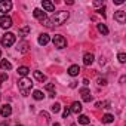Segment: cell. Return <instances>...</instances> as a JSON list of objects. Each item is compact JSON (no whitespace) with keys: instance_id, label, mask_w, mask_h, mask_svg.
<instances>
[{"instance_id":"1","label":"cell","mask_w":126,"mask_h":126,"mask_svg":"<svg viewBox=\"0 0 126 126\" xmlns=\"http://www.w3.org/2000/svg\"><path fill=\"white\" fill-rule=\"evenodd\" d=\"M68 16H70V14H68V12L61 11V12H56L52 18H46V19H43L42 22H43V25H46V27H55V25H61V24H64V22L68 19Z\"/></svg>"},{"instance_id":"2","label":"cell","mask_w":126,"mask_h":126,"mask_svg":"<svg viewBox=\"0 0 126 126\" xmlns=\"http://www.w3.org/2000/svg\"><path fill=\"white\" fill-rule=\"evenodd\" d=\"M18 88H19L21 94H22L24 96H27L28 92H30L31 88H33V82H31L30 79H27V77H22V79H19V82H18Z\"/></svg>"},{"instance_id":"3","label":"cell","mask_w":126,"mask_h":126,"mask_svg":"<svg viewBox=\"0 0 126 126\" xmlns=\"http://www.w3.org/2000/svg\"><path fill=\"white\" fill-rule=\"evenodd\" d=\"M0 43H2L3 47H11V46L15 43V34H12V33H5V34L2 36Z\"/></svg>"},{"instance_id":"4","label":"cell","mask_w":126,"mask_h":126,"mask_svg":"<svg viewBox=\"0 0 126 126\" xmlns=\"http://www.w3.org/2000/svg\"><path fill=\"white\" fill-rule=\"evenodd\" d=\"M52 42H53L55 47H58V49H64V47L67 46V40H65V37H64V36H61V34H55L53 39H52Z\"/></svg>"},{"instance_id":"5","label":"cell","mask_w":126,"mask_h":126,"mask_svg":"<svg viewBox=\"0 0 126 126\" xmlns=\"http://www.w3.org/2000/svg\"><path fill=\"white\" fill-rule=\"evenodd\" d=\"M12 18L11 16H8V15H3V16H0V27L2 28H11L12 27Z\"/></svg>"},{"instance_id":"6","label":"cell","mask_w":126,"mask_h":126,"mask_svg":"<svg viewBox=\"0 0 126 126\" xmlns=\"http://www.w3.org/2000/svg\"><path fill=\"white\" fill-rule=\"evenodd\" d=\"M11 9H12V3L9 2V0H2V2H0V12L8 14Z\"/></svg>"},{"instance_id":"7","label":"cell","mask_w":126,"mask_h":126,"mask_svg":"<svg viewBox=\"0 0 126 126\" xmlns=\"http://www.w3.org/2000/svg\"><path fill=\"white\" fill-rule=\"evenodd\" d=\"M114 19H116L119 24H125V21H126V12H125V11H117V12L114 14Z\"/></svg>"},{"instance_id":"8","label":"cell","mask_w":126,"mask_h":126,"mask_svg":"<svg viewBox=\"0 0 126 126\" xmlns=\"http://www.w3.org/2000/svg\"><path fill=\"white\" fill-rule=\"evenodd\" d=\"M0 114H2L3 117H8V116H11V114H12V107H11L9 104H5V105H2V108H0Z\"/></svg>"},{"instance_id":"9","label":"cell","mask_w":126,"mask_h":126,"mask_svg":"<svg viewBox=\"0 0 126 126\" xmlns=\"http://www.w3.org/2000/svg\"><path fill=\"white\" fill-rule=\"evenodd\" d=\"M42 6H43V9H45L46 12H53V11H55V5H53L52 2H49V0H43V2H42Z\"/></svg>"},{"instance_id":"10","label":"cell","mask_w":126,"mask_h":126,"mask_svg":"<svg viewBox=\"0 0 126 126\" xmlns=\"http://www.w3.org/2000/svg\"><path fill=\"white\" fill-rule=\"evenodd\" d=\"M94 59H95V56H94V53H85V56H83V64L85 65H92V62H94Z\"/></svg>"},{"instance_id":"11","label":"cell","mask_w":126,"mask_h":126,"mask_svg":"<svg viewBox=\"0 0 126 126\" xmlns=\"http://www.w3.org/2000/svg\"><path fill=\"white\" fill-rule=\"evenodd\" d=\"M80 94H82V98H83V101L85 102H89L91 99H92V95H91V92L85 88V89H80Z\"/></svg>"},{"instance_id":"12","label":"cell","mask_w":126,"mask_h":126,"mask_svg":"<svg viewBox=\"0 0 126 126\" xmlns=\"http://www.w3.org/2000/svg\"><path fill=\"white\" fill-rule=\"evenodd\" d=\"M49 40H50V37H49V34H40L39 36V45H42V46H45V45H47L49 43Z\"/></svg>"},{"instance_id":"13","label":"cell","mask_w":126,"mask_h":126,"mask_svg":"<svg viewBox=\"0 0 126 126\" xmlns=\"http://www.w3.org/2000/svg\"><path fill=\"white\" fill-rule=\"evenodd\" d=\"M33 15H34L36 18H39L40 21H43V19H46V14H45V11H42V9H34V12H33Z\"/></svg>"},{"instance_id":"14","label":"cell","mask_w":126,"mask_h":126,"mask_svg":"<svg viewBox=\"0 0 126 126\" xmlns=\"http://www.w3.org/2000/svg\"><path fill=\"white\" fill-rule=\"evenodd\" d=\"M82 108H83V107H82V104L76 101V102H73V105H71L70 111H71V113H76V114H79V113L82 111Z\"/></svg>"},{"instance_id":"15","label":"cell","mask_w":126,"mask_h":126,"mask_svg":"<svg viewBox=\"0 0 126 126\" xmlns=\"http://www.w3.org/2000/svg\"><path fill=\"white\" fill-rule=\"evenodd\" d=\"M0 68H2V70H11L12 68V64H11L8 59H0Z\"/></svg>"},{"instance_id":"16","label":"cell","mask_w":126,"mask_h":126,"mask_svg":"<svg viewBox=\"0 0 126 126\" xmlns=\"http://www.w3.org/2000/svg\"><path fill=\"white\" fill-rule=\"evenodd\" d=\"M28 73H30V68H28V67H25V65H22V67H19V68H18V74H19L21 77H27V76H28Z\"/></svg>"},{"instance_id":"17","label":"cell","mask_w":126,"mask_h":126,"mask_svg":"<svg viewBox=\"0 0 126 126\" xmlns=\"http://www.w3.org/2000/svg\"><path fill=\"white\" fill-rule=\"evenodd\" d=\"M79 73H80V67H79V65H71V67L68 68V74H70V76H73V77H74V76H77Z\"/></svg>"},{"instance_id":"18","label":"cell","mask_w":126,"mask_h":126,"mask_svg":"<svg viewBox=\"0 0 126 126\" xmlns=\"http://www.w3.org/2000/svg\"><path fill=\"white\" fill-rule=\"evenodd\" d=\"M28 33H30V27H28V25H25V27L19 28V37H21V39L27 37V36H28Z\"/></svg>"},{"instance_id":"19","label":"cell","mask_w":126,"mask_h":126,"mask_svg":"<svg viewBox=\"0 0 126 126\" xmlns=\"http://www.w3.org/2000/svg\"><path fill=\"white\" fill-rule=\"evenodd\" d=\"M18 50H19L21 53H27V52H28V43H27V42H22L21 45H18Z\"/></svg>"},{"instance_id":"20","label":"cell","mask_w":126,"mask_h":126,"mask_svg":"<svg viewBox=\"0 0 126 126\" xmlns=\"http://www.w3.org/2000/svg\"><path fill=\"white\" fill-rule=\"evenodd\" d=\"M33 74H34L36 80H39V82H42V83H43V82H46V76H45L43 73H40V71H34Z\"/></svg>"},{"instance_id":"21","label":"cell","mask_w":126,"mask_h":126,"mask_svg":"<svg viewBox=\"0 0 126 126\" xmlns=\"http://www.w3.org/2000/svg\"><path fill=\"white\" fill-rule=\"evenodd\" d=\"M101 120H102V123H113L114 122V116L113 114H104Z\"/></svg>"},{"instance_id":"22","label":"cell","mask_w":126,"mask_h":126,"mask_svg":"<svg viewBox=\"0 0 126 126\" xmlns=\"http://www.w3.org/2000/svg\"><path fill=\"white\" fill-rule=\"evenodd\" d=\"M46 91H49V94H50L49 96H52V98L55 96V85L53 83H47L46 85Z\"/></svg>"},{"instance_id":"23","label":"cell","mask_w":126,"mask_h":126,"mask_svg":"<svg viewBox=\"0 0 126 126\" xmlns=\"http://www.w3.org/2000/svg\"><path fill=\"white\" fill-rule=\"evenodd\" d=\"M98 31H99V33H102L104 36H105V34H108V28H107V25H105V24H98Z\"/></svg>"},{"instance_id":"24","label":"cell","mask_w":126,"mask_h":126,"mask_svg":"<svg viewBox=\"0 0 126 126\" xmlns=\"http://www.w3.org/2000/svg\"><path fill=\"white\" fill-rule=\"evenodd\" d=\"M91 120H89V117L88 116H85V114H82V116H79V123L80 125H88Z\"/></svg>"},{"instance_id":"25","label":"cell","mask_w":126,"mask_h":126,"mask_svg":"<svg viewBox=\"0 0 126 126\" xmlns=\"http://www.w3.org/2000/svg\"><path fill=\"white\" fill-rule=\"evenodd\" d=\"M43 96H45V95L42 94V91H34V92H33V98H34V99H37V101L43 99Z\"/></svg>"},{"instance_id":"26","label":"cell","mask_w":126,"mask_h":126,"mask_svg":"<svg viewBox=\"0 0 126 126\" xmlns=\"http://www.w3.org/2000/svg\"><path fill=\"white\" fill-rule=\"evenodd\" d=\"M95 107H98V108H110V102H107V101H104V102H96Z\"/></svg>"},{"instance_id":"27","label":"cell","mask_w":126,"mask_h":126,"mask_svg":"<svg viewBox=\"0 0 126 126\" xmlns=\"http://www.w3.org/2000/svg\"><path fill=\"white\" fill-rule=\"evenodd\" d=\"M117 58H119V62H122V64H125V62H126V55H125L123 52H120V53L117 55Z\"/></svg>"},{"instance_id":"28","label":"cell","mask_w":126,"mask_h":126,"mask_svg":"<svg viewBox=\"0 0 126 126\" xmlns=\"http://www.w3.org/2000/svg\"><path fill=\"white\" fill-rule=\"evenodd\" d=\"M50 110H52V111H53V113H58V111H59V110H61V105H59V104H58V102H55V104H53V105H52V107H50Z\"/></svg>"},{"instance_id":"29","label":"cell","mask_w":126,"mask_h":126,"mask_svg":"<svg viewBox=\"0 0 126 126\" xmlns=\"http://www.w3.org/2000/svg\"><path fill=\"white\" fill-rule=\"evenodd\" d=\"M70 113H71V111H70V108H67V107H65L64 113H62V117H64V119H67V117L70 116Z\"/></svg>"},{"instance_id":"30","label":"cell","mask_w":126,"mask_h":126,"mask_svg":"<svg viewBox=\"0 0 126 126\" xmlns=\"http://www.w3.org/2000/svg\"><path fill=\"white\" fill-rule=\"evenodd\" d=\"M98 85L105 86V85H107V80H105V79H98Z\"/></svg>"},{"instance_id":"31","label":"cell","mask_w":126,"mask_h":126,"mask_svg":"<svg viewBox=\"0 0 126 126\" xmlns=\"http://www.w3.org/2000/svg\"><path fill=\"white\" fill-rule=\"evenodd\" d=\"M0 80H8V74L6 73H2V74H0Z\"/></svg>"},{"instance_id":"32","label":"cell","mask_w":126,"mask_h":126,"mask_svg":"<svg viewBox=\"0 0 126 126\" xmlns=\"http://www.w3.org/2000/svg\"><path fill=\"white\" fill-rule=\"evenodd\" d=\"M125 0H114V5H123Z\"/></svg>"},{"instance_id":"33","label":"cell","mask_w":126,"mask_h":126,"mask_svg":"<svg viewBox=\"0 0 126 126\" xmlns=\"http://www.w3.org/2000/svg\"><path fill=\"white\" fill-rule=\"evenodd\" d=\"M94 5H95V6H104L102 2H94Z\"/></svg>"},{"instance_id":"34","label":"cell","mask_w":126,"mask_h":126,"mask_svg":"<svg viewBox=\"0 0 126 126\" xmlns=\"http://www.w3.org/2000/svg\"><path fill=\"white\" fill-rule=\"evenodd\" d=\"M83 85H85V86H88V85H89V80H88V79H85V80H83Z\"/></svg>"},{"instance_id":"35","label":"cell","mask_w":126,"mask_h":126,"mask_svg":"<svg viewBox=\"0 0 126 126\" xmlns=\"http://www.w3.org/2000/svg\"><path fill=\"white\" fill-rule=\"evenodd\" d=\"M0 86H2V80H0Z\"/></svg>"},{"instance_id":"36","label":"cell","mask_w":126,"mask_h":126,"mask_svg":"<svg viewBox=\"0 0 126 126\" xmlns=\"http://www.w3.org/2000/svg\"><path fill=\"white\" fill-rule=\"evenodd\" d=\"M16 126H22V125H16Z\"/></svg>"},{"instance_id":"37","label":"cell","mask_w":126,"mask_h":126,"mask_svg":"<svg viewBox=\"0 0 126 126\" xmlns=\"http://www.w3.org/2000/svg\"><path fill=\"white\" fill-rule=\"evenodd\" d=\"M0 55H2V50H0Z\"/></svg>"}]
</instances>
